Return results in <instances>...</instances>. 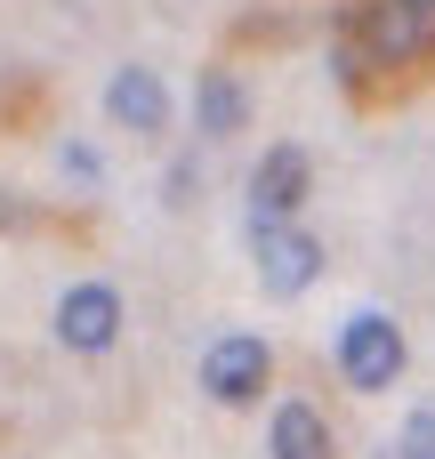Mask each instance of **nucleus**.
Returning a JSON list of instances; mask_svg holds the SVG:
<instances>
[{
    "label": "nucleus",
    "instance_id": "39448f33",
    "mask_svg": "<svg viewBox=\"0 0 435 459\" xmlns=\"http://www.w3.org/2000/svg\"><path fill=\"white\" fill-rule=\"evenodd\" d=\"M266 371H274V355H266V339H250V331H226V339L202 355V387H210L218 403H250V395L266 387Z\"/></svg>",
    "mask_w": 435,
    "mask_h": 459
},
{
    "label": "nucleus",
    "instance_id": "6e6552de",
    "mask_svg": "<svg viewBox=\"0 0 435 459\" xmlns=\"http://www.w3.org/2000/svg\"><path fill=\"white\" fill-rule=\"evenodd\" d=\"M194 121H202V137H234V129L250 121V89H242L226 65H210V73L194 81Z\"/></svg>",
    "mask_w": 435,
    "mask_h": 459
},
{
    "label": "nucleus",
    "instance_id": "7ed1b4c3",
    "mask_svg": "<svg viewBox=\"0 0 435 459\" xmlns=\"http://www.w3.org/2000/svg\"><path fill=\"white\" fill-rule=\"evenodd\" d=\"M307 178H315L307 145H266L258 169H250V234L258 226H291V210L307 202Z\"/></svg>",
    "mask_w": 435,
    "mask_h": 459
},
{
    "label": "nucleus",
    "instance_id": "9d476101",
    "mask_svg": "<svg viewBox=\"0 0 435 459\" xmlns=\"http://www.w3.org/2000/svg\"><path fill=\"white\" fill-rule=\"evenodd\" d=\"M404 459H435V411H412V428H404Z\"/></svg>",
    "mask_w": 435,
    "mask_h": 459
},
{
    "label": "nucleus",
    "instance_id": "20e7f679",
    "mask_svg": "<svg viewBox=\"0 0 435 459\" xmlns=\"http://www.w3.org/2000/svg\"><path fill=\"white\" fill-rule=\"evenodd\" d=\"M57 339H65L73 355H105V347L121 339V290H113V282H73V290L57 299Z\"/></svg>",
    "mask_w": 435,
    "mask_h": 459
},
{
    "label": "nucleus",
    "instance_id": "1a4fd4ad",
    "mask_svg": "<svg viewBox=\"0 0 435 459\" xmlns=\"http://www.w3.org/2000/svg\"><path fill=\"white\" fill-rule=\"evenodd\" d=\"M266 452H274V459H331V428H323V411H315V403H283Z\"/></svg>",
    "mask_w": 435,
    "mask_h": 459
},
{
    "label": "nucleus",
    "instance_id": "0eeeda50",
    "mask_svg": "<svg viewBox=\"0 0 435 459\" xmlns=\"http://www.w3.org/2000/svg\"><path fill=\"white\" fill-rule=\"evenodd\" d=\"M105 113H113L121 129H137V137H161V129H170V89H161V73L121 65V73L105 81Z\"/></svg>",
    "mask_w": 435,
    "mask_h": 459
},
{
    "label": "nucleus",
    "instance_id": "9b49d317",
    "mask_svg": "<svg viewBox=\"0 0 435 459\" xmlns=\"http://www.w3.org/2000/svg\"><path fill=\"white\" fill-rule=\"evenodd\" d=\"M170 202H178V210L194 202V161H178V169H170Z\"/></svg>",
    "mask_w": 435,
    "mask_h": 459
},
{
    "label": "nucleus",
    "instance_id": "423d86ee",
    "mask_svg": "<svg viewBox=\"0 0 435 459\" xmlns=\"http://www.w3.org/2000/svg\"><path fill=\"white\" fill-rule=\"evenodd\" d=\"M323 274V242L299 234V226H258V282L274 299H299L307 282Z\"/></svg>",
    "mask_w": 435,
    "mask_h": 459
},
{
    "label": "nucleus",
    "instance_id": "f257e3e1",
    "mask_svg": "<svg viewBox=\"0 0 435 459\" xmlns=\"http://www.w3.org/2000/svg\"><path fill=\"white\" fill-rule=\"evenodd\" d=\"M355 40L371 65H412L435 48V0H363Z\"/></svg>",
    "mask_w": 435,
    "mask_h": 459
},
{
    "label": "nucleus",
    "instance_id": "f03ea898",
    "mask_svg": "<svg viewBox=\"0 0 435 459\" xmlns=\"http://www.w3.org/2000/svg\"><path fill=\"white\" fill-rule=\"evenodd\" d=\"M404 363H412V347H404V331H396L387 315H355V323L339 331V379H347V387L379 395V387L404 379Z\"/></svg>",
    "mask_w": 435,
    "mask_h": 459
}]
</instances>
